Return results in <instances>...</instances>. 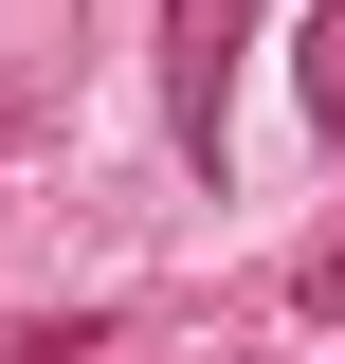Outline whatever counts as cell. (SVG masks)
Returning a JSON list of instances; mask_svg holds the SVG:
<instances>
[{
  "label": "cell",
  "instance_id": "obj_1",
  "mask_svg": "<svg viewBox=\"0 0 345 364\" xmlns=\"http://www.w3.org/2000/svg\"><path fill=\"white\" fill-rule=\"evenodd\" d=\"M236 55H255V0H164V128L182 164H236Z\"/></svg>",
  "mask_w": 345,
  "mask_h": 364
},
{
  "label": "cell",
  "instance_id": "obj_2",
  "mask_svg": "<svg viewBox=\"0 0 345 364\" xmlns=\"http://www.w3.org/2000/svg\"><path fill=\"white\" fill-rule=\"evenodd\" d=\"M291 91H309V128H345V0H309V55H291Z\"/></svg>",
  "mask_w": 345,
  "mask_h": 364
},
{
  "label": "cell",
  "instance_id": "obj_3",
  "mask_svg": "<svg viewBox=\"0 0 345 364\" xmlns=\"http://www.w3.org/2000/svg\"><path fill=\"white\" fill-rule=\"evenodd\" d=\"M291 310H345V237H327V255H309V273H291Z\"/></svg>",
  "mask_w": 345,
  "mask_h": 364
},
{
  "label": "cell",
  "instance_id": "obj_4",
  "mask_svg": "<svg viewBox=\"0 0 345 364\" xmlns=\"http://www.w3.org/2000/svg\"><path fill=\"white\" fill-rule=\"evenodd\" d=\"M73 346H91V328H18V346H0V364H73Z\"/></svg>",
  "mask_w": 345,
  "mask_h": 364
}]
</instances>
